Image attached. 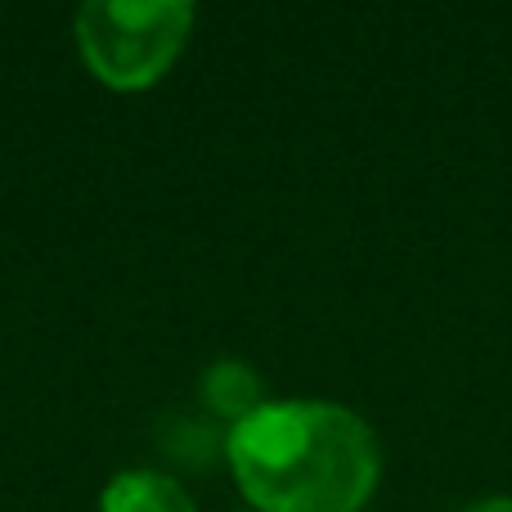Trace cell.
<instances>
[{
    "label": "cell",
    "mask_w": 512,
    "mask_h": 512,
    "mask_svg": "<svg viewBox=\"0 0 512 512\" xmlns=\"http://www.w3.org/2000/svg\"><path fill=\"white\" fill-rule=\"evenodd\" d=\"M225 459L256 512H360L378 490V436L328 400H265L225 436Z\"/></svg>",
    "instance_id": "1"
},
{
    "label": "cell",
    "mask_w": 512,
    "mask_h": 512,
    "mask_svg": "<svg viewBox=\"0 0 512 512\" xmlns=\"http://www.w3.org/2000/svg\"><path fill=\"white\" fill-rule=\"evenodd\" d=\"M194 32L185 0H90L77 14V50L90 77L113 90H149Z\"/></svg>",
    "instance_id": "2"
},
{
    "label": "cell",
    "mask_w": 512,
    "mask_h": 512,
    "mask_svg": "<svg viewBox=\"0 0 512 512\" xmlns=\"http://www.w3.org/2000/svg\"><path fill=\"white\" fill-rule=\"evenodd\" d=\"M99 512H198L189 490L167 472H117L99 495Z\"/></svg>",
    "instance_id": "3"
},
{
    "label": "cell",
    "mask_w": 512,
    "mask_h": 512,
    "mask_svg": "<svg viewBox=\"0 0 512 512\" xmlns=\"http://www.w3.org/2000/svg\"><path fill=\"white\" fill-rule=\"evenodd\" d=\"M203 400L216 409V414H230L234 423H239V418H248V414H256V409L265 405L256 373H248L243 364H234V360L212 364V373L203 378Z\"/></svg>",
    "instance_id": "4"
},
{
    "label": "cell",
    "mask_w": 512,
    "mask_h": 512,
    "mask_svg": "<svg viewBox=\"0 0 512 512\" xmlns=\"http://www.w3.org/2000/svg\"><path fill=\"white\" fill-rule=\"evenodd\" d=\"M463 512H512V495H495V499H477Z\"/></svg>",
    "instance_id": "5"
}]
</instances>
